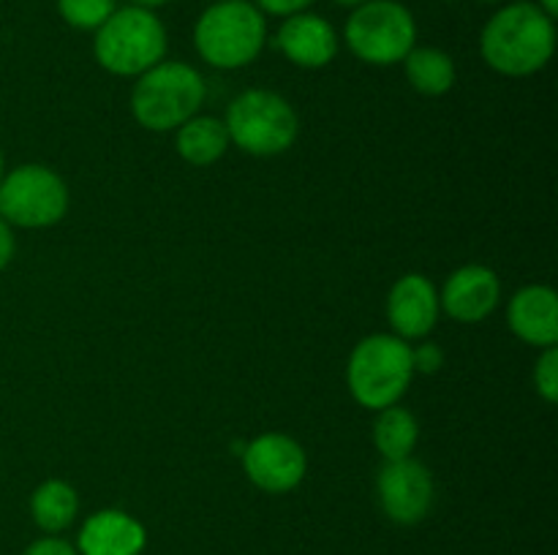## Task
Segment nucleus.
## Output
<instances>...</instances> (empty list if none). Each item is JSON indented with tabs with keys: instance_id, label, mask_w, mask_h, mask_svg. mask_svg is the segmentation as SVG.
Here are the masks:
<instances>
[{
	"instance_id": "1",
	"label": "nucleus",
	"mask_w": 558,
	"mask_h": 555,
	"mask_svg": "<svg viewBox=\"0 0 558 555\" xmlns=\"http://www.w3.org/2000/svg\"><path fill=\"white\" fill-rule=\"evenodd\" d=\"M485 63L505 76H529L554 58V20L537 3L518 0L496 11L480 36Z\"/></svg>"
},
{
	"instance_id": "2",
	"label": "nucleus",
	"mask_w": 558,
	"mask_h": 555,
	"mask_svg": "<svg viewBox=\"0 0 558 555\" xmlns=\"http://www.w3.org/2000/svg\"><path fill=\"white\" fill-rule=\"evenodd\" d=\"M265 41V14L251 0L210 3L194 27L196 52L213 69H243L259 58Z\"/></svg>"
},
{
	"instance_id": "3",
	"label": "nucleus",
	"mask_w": 558,
	"mask_h": 555,
	"mask_svg": "<svg viewBox=\"0 0 558 555\" xmlns=\"http://www.w3.org/2000/svg\"><path fill=\"white\" fill-rule=\"evenodd\" d=\"M93 52L109 74L140 76L167 54V27L156 11L123 5L96 30Z\"/></svg>"
},
{
	"instance_id": "4",
	"label": "nucleus",
	"mask_w": 558,
	"mask_h": 555,
	"mask_svg": "<svg viewBox=\"0 0 558 555\" xmlns=\"http://www.w3.org/2000/svg\"><path fill=\"white\" fill-rule=\"evenodd\" d=\"M205 101V79L196 69L174 60H161L145 74L131 96L136 123L150 131L180 128Z\"/></svg>"
},
{
	"instance_id": "5",
	"label": "nucleus",
	"mask_w": 558,
	"mask_h": 555,
	"mask_svg": "<svg viewBox=\"0 0 558 555\" xmlns=\"http://www.w3.org/2000/svg\"><path fill=\"white\" fill-rule=\"evenodd\" d=\"M349 390L365 408H390L412 381V346L398 335H371L349 359Z\"/></svg>"
},
{
	"instance_id": "6",
	"label": "nucleus",
	"mask_w": 558,
	"mask_h": 555,
	"mask_svg": "<svg viewBox=\"0 0 558 555\" xmlns=\"http://www.w3.org/2000/svg\"><path fill=\"white\" fill-rule=\"evenodd\" d=\"M223 125L229 141L251 156L287 152L298 139L300 128L292 103L270 90H245L234 98Z\"/></svg>"
},
{
	"instance_id": "7",
	"label": "nucleus",
	"mask_w": 558,
	"mask_h": 555,
	"mask_svg": "<svg viewBox=\"0 0 558 555\" xmlns=\"http://www.w3.org/2000/svg\"><path fill=\"white\" fill-rule=\"evenodd\" d=\"M349 49L371 65L401 63L417 41L412 11L398 0H365L343 27Z\"/></svg>"
},
{
	"instance_id": "8",
	"label": "nucleus",
	"mask_w": 558,
	"mask_h": 555,
	"mask_svg": "<svg viewBox=\"0 0 558 555\" xmlns=\"http://www.w3.org/2000/svg\"><path fill=\"white\" fill-rule=\"evenodd\" d=\"M69 210L65 183L47 166L14 169L0 180V218L25 229L52 226Z\"/></svg>"
},
{
	"instance_id": "9",
	"label": "nucleus",
	"mask_w": 558,
	"mask_h": 555,
	"mask_svg": "<svg viewBox=\"0 0 558 555\" xmlns=\"http://www.w3.org/2000/svg\"><path fill=\"white\" fill-rule=\"evenodd\" d=\"M376 493L385 515L398 526H414L423 520L434 504V479L423 462L403 457L387 460L376 479Z\"/></svg>"
},
{
	"instance_id": "10",
	"label": "nucleus",
	"mask_w": 558,
	"mask_h": 555,
	"mask_svg": "<svg viewBox=\"0 0 558 555\" xmlns=\"http://www.w3.org/2000/svg\"><path fill=\"white\" fill-rule=\"evenodd\" d=\"M243 468L265 493H289L303 482L308 462L298 441L281 433H265L243 449Z\"/></svg>"
},
{
	"instance_id": "11",
	"label": "nucleus",
	"mask_w": 558,
	"mask_h": 555,
	"mask_svg": "<svg viewBox=\"0 0 558 555\" xmlns=\"http://www.w3.org/2000/svg\"><path fill=\"white\" fill-rule=\"evenodd\" d=\"M276 47L303 69H322L338 54V33L325 16L300 11L283 20L278 27Z\"/></svg>"
},
{
	"instance_id": "12",
	"label": "nucleus",
	"mask_w": 558,
	"mask_h": 555,
	"mask_svg": "<svg viewBox=\"0 0 558 555\" xmlns=\"http://www.w3.org/2000/svg\"><path fill=\"white\" fill-rule=\"evenodd\" d=\"M499 297L501 286L496 272L483 264H469L452 272L439 303L456 321L474 324V321H483L494 313Z\"/></svg>"
},
{
	"instance_id": "13",
	"label": "nucleus",
	"mask_w": 558,
	"mask_h": 555,
	"mask_svg": "<svg viewBox=\"0 0 558 555\" xmlns=\"http://www.w3.org/2000/svg\"><path fill=\"white\" fill-rule=\"evenodd\" d=\"M387 319L403 341L428 335L439 319V297H436L434 283L417 272L403 275L387 299Z\"/></svg>"
},
{
	"instance_id": "14",
	"label": "nucleus",
	"mask_w": 558,
	"mask_h": 555,
	"mask_svg": "<svg viewBox=\"0 0 558 555\" xmlns=\"http://www.w3.org/2000/svg\"><path fill=\"white\" fill-rule=\"evenodd\" d=\"M147 533L140 520L118 509L87 517L80 531V555H140Z\"/></svg>"
},
{
	"instance_id": "15",
	"label": "nucleus",
	"mask_w": 558,
	"mask_h": 555,
	"mask_svg": "<svg viewBox=\"0 0 558 555\" xmlns=\"http://www.w3.org/2000/svg\"><path fill=\"white\" fill-rule=\"evenodd\" d=\"M510 330L532 346H556L558 341V299L548 286H526L512 297L507 310Z\"/></svg>"
},
{
	"instance_id": "16",
	"label": "nucleus",
	"mask_w": 558,
	"mask_h": 555,
	"mask_svg": "<svg viewBox=\"0 0 558 555\" xmlns=\"http://www.w3.org/2000/svg\"><path fill=\"white\" fill-rule=\"evenodd\" d=\"M227 125L216 118H191L178 131V152L194 166H210L227 152Z\"/></svg>"
},
{
	"instance_id": "17",
	"label": "nucleus",
	"mask_w": 558,
	"mask_h": 555,
	"mask_svg": "<svg viewBox=\"0 0 558 555\" xmlns=\"http://www.w3.org/2000/svg\"><path fill=\"white\" fill-rule=\"evenodd\" d=\"M31 511L33 520L41 531L58 533L74 522L76 511H80V495L63 479H47L44 484H38L36 493L31 498Z\"/></svg>"
},
{
	"instance_id": "18",
	"label": "nucleus",
	"mask_w": 558,
	"mask_h": 555,
	"mask_svg": "<svg viewBox=\"0 0 558 555\" xmlns=\"http://www.w3.org/2000/svg\"><path fill=\"white\" fill-rule=\"evenodd\" d=\"M407 76L414 90L425 96H441L456 85V63L447 52L436 47H417L403 58Z\"/></svg>"
},
{
	"instance_id": "19",
	"label": "nucleus",
	"mask_w": 558,
	"mask_h": 555,
	"mask_svg": "<svg viewBox=\"0 0 558 555\" xmlns=\"http://www.w3.org/2000/svg\"><path fill=\"white\" fill-rule=\"evenodd\" d=\"M417 419L407 408H381L379 419L374 424L376 449L385 460H403V457L412 455L414 444H417Z\"/></svg>"
},
{
	"instance_id": "20",
	"label": "nucleus",
	"mask_w": 558,
	"mask_h": 555,
	"mask_svg": "<svg viewBox=\"0 0 558 555\" xmlns=\"http://www.w3.org/2000/svg\"><path fill=\"white\" fill-rule=\"evenodd\" d=\"M114 9V0H58L60 16L76 30H98Z\"/></svg>"
},
{
	"instance_id": "21",
	"label": "nucleus",
	"mask_w": 558,
	"mask_h": 555,
	"mask_svg": "<svg viewBox=\"0 0 558 555\" xmlns=\"http://www.w3.org/2000/svg\"><path fill=\"white\" fill-rule=\"evenodd\" d=\"M534 384H537V392L548 403L558 400V351L556 346L545 348L543 359L537 362V370H534Z\"/></svg>"
},
{
	"instance_id": "22",
	"label": "nucleus",
	"mask_w": 558,
	"mask_h": 555,
	"mask_svg": "<svg viewBox=\"0 0 558 555\" xmlns=\"http://www.w3.org/2000/svg\"><path fill=\"white\" fill-rule=\"evenodd\" d=\"M445 362V351L436 343H425V346L412 348V368L420 373H436Z\"/></svg>"
},
{
	"instance_id": "23",
	"label": "nucleus",
	"mask_w": 558,
	"mask_h": 555,
	"mask_svg": "<svg viewBox=\"0 0 558 555\" xmlns=\"http://www.w3.org/2000/svg\"><path fill=\"white\" fill-rule=\"evenodd\" d=\"M316 0H256V9L262 14H276V16H292L305 11L308 5H314Z\"/></svg>"
},
{
	"instance_id": "24",
	"label": "nucleus",
	"mask_w": 558,
	"mask_h": 555,
	"mask_svg": "<svg viewBox=\"0 0 558 555\" xmlns=\"http://www.w3.org/2000/svg\"><path fill=\"white\" fill-rule=\"evenodd\" d=\"M25 555H80V550H74L69 542H63V539L49 536L33 542L31 547L25 550Z\"/></svg>"
},
{
	"instance_id": "25",
	"label": "nucleus",
	"mask_w": 558,
	"mask_h": 555,
	"mask_svg": "<svg viewBox=\"0 0 558 555\" xmlns=\"http://www.w3.org/2000/svg\"><path fill=\"white\" fill-rule=\"evenodd\" d=\"M11 256H14V234H11L9 221L0 218V270L9 264Z\"/></svg>"
},
{
	"instance_id": "26",
	"label": "nucleus",
	"mask_w": 558,
	"mask_h": 555,
	"mask_svg": "<svg viewBox=\"0 0 558 555\" xmlns=\"http://www.w3.org/2000/svg\"><path fill=\"white\" fill-rule=\"evenodd\" d=\"M537 5L545 11V14L550 16V20H556V14H558V0H537Z\"/></svg>"
},
{
	"instance_id": "27",
	"label": "nucleus",
	"mask_w": 558,
	"mask_h": 555,
	"mask_svg": "<svg viewBox=\"0 0 558 555\" xmlns=\"http://www.w3.org/2000/svg\"><path fill=\"white\" fill-rule=\"evenodd\" d=\"M167 3H172V0H134V5H140V9H150V11L161 9V5Z\"/></svg>"
},
{
	"instance_id": "28",
	"label": "nucleus",
	"mask_w": 558,
	"mask_h": 555,
	"mask_svg": "<svg viewBox=\"0 0 558 555\" xmlns=\"http://www.w3.org/2000/svg\"><path fill=\"white\" fill-rule=\"evenodd\" d=\"M332 3H338V5H347V9H357V5H363L365 0H332Z\"/></svg>"
},
{
	"instance_id": "29",
	"label": "nucleus",
	"mask_w": 558,
	"mask_h": 555,
	"mask_svg": "<svg viewBox=\"0 0 558 555\" xmlns=\"http://www.w3.org/2000/svg\"><path fill=\"white\" fill-rule=\"evenodd\" d=\"M0 180H3V152H0Z\"/></svg>"
},
{
	"instance_id": "30",
	"label": "nucleus",
	"mask_w": 558,
	"mask_h": 555,
	"mask_svg": "<svg viewBox=\"0 0 558 555\" xmlns=\"http://www.w3.org/2000/svg\"><path fill=\"white\" fill-rule=\"evenodd\" d=\"M210 3H221V0H210Z\"/></svg>"
},
{
	"instance_id": "31",
	"label": "nucleus",
	"mask_w": 558,
	"mask_h": 555,
	"mask_svg": "<svg viewBox=\"0 0 558 555\" xmlns=\"http://www.w3.org/2000/svg\"><path fill=\"white\" fill-rule=\"evenodd\" d=\"M488 3H496V0H488Z\"/></svg>"
}]
</instances>
